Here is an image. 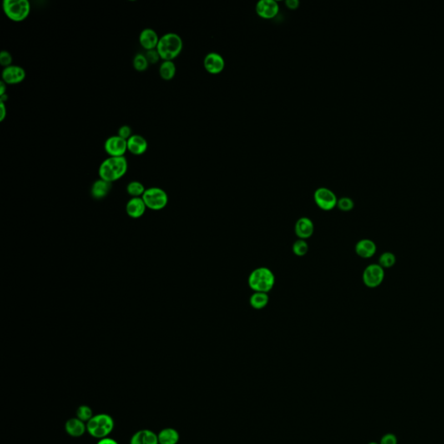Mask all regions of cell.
<instances>
[{
    "label": "cell",
    "instance_id": "1",
    "mask_svg": "<svg viewBox=\"0 0 444 444\" xmlns=\"http://www.w3.org/2000/svg\"><path fill=\"white\" fill-rule=\"evenodd\" d=\"M128 168V161L125 157H108L99 166L100 179L108 183H114L125 175Z\"/></svg>",
    "mask_w": 444,
    "mask_h": 444
},
{
    "label": "cell",
    "instance_id": "2",
    "mask_svg": "<svg viewBox=\"0 0 444 444\" xmlns=\"http://www.w3.org/2000/svg\"><path fill=\"white\" fill-rule=\"evenodd\" d=\"M183 41L180 35L174 32H168L160 37L157 50L161 59L163 61H173L182 52Z\"/></svg>",
    "mask_w": 444,
    "mask_h": 444
},
{
    "label": "cell",
    "instance_id": "3",
    "mask_svg": "<svg viewBox=\"0 0 444 444\" xmlns=\"http://www.w3.org/2000/svg\"><path fill=\"white\" fill-rule=\"evenodd\" d=\"M275 285L274 273L268 268L254 269L248 277V285L254 293L268 294Z\"/></svg>",
    "mask_w": 444,
    "mask_h": 444
},
{
    "label": "cell",
    "instance_id": "4",
    "mask_svg": "<svg viewBox=\"0 0 444 444\" xmlns=\"http://www.w3.org/2000/svg\"><path fill=\"white\" fill-rule=\"evenodd\" d=\"M114 426V420L107 414L93 416L86 425L88 434L100 440L106 438L112 432Z\"/></svg>",
    "mask_w": 444,
    "mask_h": 444
},
{
    "label": "cell",
    "instance_id": "5",
    "mask_svg": "<svg viewBox=\"0 0 444 444\" xmlns=\"http://www.w3.org/2000/svg\"><path fill=\"white\" fill-rule=\"evenodd\" d=\"M3 10L6 17L14 22H22L31 12V4L28 0H5Z\"/></svg>",
    "mask_w": 444,
    "mask_h": 444
},
{
    "label": "cell",
    "instance_id": "6",
    "mask_svg": "<svg viewBox=\"0 0 444 444\" xmlns=\"http://www.w3.org/2000/svg\"><path fill=\"white\" fill-rule=\"evenodd\" d=\"M142 198L146 207L152 210H162L168 205V194L163 189L157 187L147 188Z\"/></svg>",
    "mask_w": 444,
    "mask_h": 444
},
{
    "label": "cell",
    "instance_id": "7",
    "mask_svg": "<svg viewBox=\"0 0 444 444\" xmlns=\"http://www.w3.org/2000/svg\"><path fill=\"white\" fill-rule=\"evenodd\" d=\"M385 271L379 264L367 265L363 273V282L367 287L376 288L384 282Z\"/></svg>",
    "mask_w": 444,
    "mask_h": 444
},
{
    "label": "cell",
    "instance_id": "8",
    "mask_svg": "<svg viewBox=\"0 0 444 444\" xmlns=\"http://www.w3.org/2000/svg\"><path fill=\"white\" fill-rule=\"evenodd\" d=\"M314 202L320 209L330 211L337 207L338 198L334 192L327 188H319L314 192Z\"/></svg>",
    "mask_w": 444,
    "mask_h": 444
},
{
    "label": "cell",
    "instance_id": "9",
    "mask_svg": "<svg viewBox=\"0 0 444 444\" xmlns=\"http://www.w3.org/2000/svg\"><path fill=\"white\" fill-rule=\"evenodd\" d=\"M104 149L106 153L112 157H124L128 151L127 141L118 136H112L107 138L104 143Z\"/></svg>",
    "mask_w": 444,
    "mask_h": 444
},
{
    "label": "cell",
    "instance_id": "10",
    "mask_svg": "<svg viewBox=\"0 0 444 444\" xmlns=\"http://www.w3.org/2000/svg\"><path fill=\"white\" fill-rule=\"evenodd\" d=\"M26 77V71L23 67L12 65L4 68L2 72V81L7 85H13L22 83Z\"/></svg>",
    "mask_w": 444,
    "mask_h": 444
},
{
    "label": "cell",
    "instance_id": "11",
    "mask_svg": "<svg viewBox=\"0 0 444 444\" xmlns=\"http://www.w3.org/2000/svg\"><path fill=\"white\" fill-rule=\"evenodd\" d=\"M204 67L211 74H219L225 68V60L217 52H209L204 58Z\"/></svg>",
    "mask_w": 444,
    "mask_h": 444
},
{
    "label": "cell",
    "instance_id": "12",
    "mask_svg": "<svg viewBox=\"0 0 444 444\" xmlns=\"http://www.w3.org/2000/svg\"><path fill=\"white\" fill-rule=\"evenodd\" d=\"M279 4L275 0H259L256 5L257 14L263 18H273L279 12Z\"/></svg>",
    "mask_w": 444,
    "mask_h": 444
},
{
    "label": "cell",
    "instance_id": "13",
    "mask_svg": "<svg viewBox=\"0 0 444 444\" xmlns=\"http://www.w3.org/2000/svg\"><path fill=\"white\" fill-rule=\"evenodd\" d=\"M294 230L299 239H309L314 233V222L308 217H301L297 220Z\"/></svg>",
    "mask_w": 444,
    "mask_h": 444
},
{
    "label": "cell",
    "instance_id": "14",
    "mask_svg": "<svg viewBox=\"0 0 444 444\" xmlns=\"http://www.w3.org/2000/svg\"><path fill=\"white\" fill-rule=\"evenodd\" d=\"M159 39L157 32L151 28L143 29L139 35L140 45L146 50V52L157 49Z\"/></svg>",
    "mask_w": 444,
    "mask_h": 444
},
{
    "label": "cell",
    "instance_id": "15",
    "mask_svg": "<svg viewBox=\"0 0 444 444\" xmlns=\"http://www.w3.org/2000/svg\"><path fill=\"white\" fill-rule=\"evenodd\" d=\"M128 151L135 156H142L146 153L148 144L147 140L141 135H133L127 140Z\"/></svg>",
    "mask_w": 444,
    "mask_h": 444
},
{
    "label": "cell",
    "instance_id": "16",
    "mask_svg": "<svg viewBox=\"0 0 444 444\" xmlns=\"http://www.w3.org/2000/svg\"><path fill=\"white\" fill-rule=\"evenodd\" d=\"M357 255L363 259H370L376 253V245L370 239H360L355 246Z\"/></svg>",
    "mask_w": 444,
    "mask_h": 444
},
{
    "label": "cell",
    "instance_id": "17",
    "mask_svg": "<svg viewBox=\"0 0 444 444\" xmlns=\"http://www.w3.org/2000/svg\"><path fill=\"white\" fill-rule=\"evenodd\" d=\"M145 203L143 202V198H132L128 201L126 205V212L128 216L133 219H138L143 216L146 211Z\"/></svg>",
    "mask_w": 444,
    "mask_h": 444
},
{
    "label": "cell",
    "instance_id": "18",
    "mask_svg": "<svg viewBox=\"0 0 444 444\" xmlns=\"http://www.w3.org/2000/svg\"><path fill=\"white\" fill-rule=\"evenodd\" d=\"M130 444H159L158 436L153 431L148 430H142L137 431L132 436Z\"/></svg>",
    "mask_w": 444,
    "mask_h": 444
},
{
    "label": "cell",
    "instance_id": "19",
    "mask_svg": "<svg viewBox=\"0 0 444 444\" xmlns=\"http://www.w3.org/2000/svg\"><path fill=\"white\" fill-rule=\"evenodd\" d=\"M65 430L70 436L73 437H80L85 433L87 427L83 424V421H81L77 417V418L70 419L66 421Z\"/></svg>",
    "mask_w": 444,
    "mask_h": 444
},
{
    "label": "cell",
    "instance_id": "20",
    "mask_svg": "<svg viewBox=\"0 0 444 444\" xmlns=\"http://www.w3.org/2000/svg\"><path fill=\"white\" fill-rule=\"evenodd\" d=\"M111 188L112 185L110 183H108L103 179L97 180L92 185L91 193L95 199H103L108 195Z\"/></svg>",
    "mask_w": 444,
    "mask_h": 444
},
{
    "label": "cell",
    "instance_id": "21",
    "mask_svg": "<svg viewBox=\"0 0 444 444\" xmlns=\"http://www.w3.org/2000/svg\"><path fill=\"white\" fill-rule=\"evenodd\" d=\"M179 438V433L172 428L164 429L158 434L159 444H176Z\"/></svg>",
    "mask_w": 444,
    "mask_h": 444
},
{
    "label": "cell",
    "instance_id": "22",
    "mask_svg": "<svg viewBox=\"0 0 444 444\" xmlns=\"http://www.w3.org/2000/svg\"><path fill=\"white\" fill-rule=\"evenodd\" d=\"M176 73V66L173 61H163L160 64L159 74L160 77L163 80L169 81L174 78Z\"/></svg>",
    "mask_w": 444,
    "mask_h": 444
},
{
    "label": "cell",
    "instance_id": "23",
    "mask_svg": "<svg viewBox=\"0 0 444 444\" xmlns=\"http://www.w3.org/2000/svg\"><path fill=\"white\" fill-rule=\"evenodd\" d=\"M269 302V296L265 293H254L252 294L249 299L250 305L254 309L261 310L268 305Z\"/></svg>",
    "mask_w": 444,
    "mask_h": 444
},
{
    "label": "cell",
    "instance_id": "24",
    "mask_svg": "<svg viewBox=\"0 0 444 444\" xmlns=\"http://www.w3.org/2000/svg\"><path fill=\"white\" fill-rule=\"evenodd\" d=\"M145 191L146 189L144 186L143 185V183L137 182V181H133V182L128 183V186H127V192L133 198L143 197Z\"/></svg>",
    "mask_w": 444,
    "mask_h": 444
},
{
    "label": "cell",
    "instance_id": "25",
    "mask_svg": "<svg viewBox=\"0 0 444 444\" xmlns=\"http://www.w3.org/2000/svg\"><path fill=\"white\" fill-rule=\"evenodd\" d=\"M396 262V257L391 252H385L380 255L379 259V264L384 269L391 268L395 265Z\"/></svg>",
    "mask_w": 444,
    "mask_h": 444
},
{
    "label": "cell",
    "instance_id": "26",
    "mask_svg": "<svg viewBox=\"0 0 444 444\" xmlns=\"http://www.w3.org/2000/svg\"><path fill=\"white\" fill-rule=\"evenodd\" d=\"M148 65H149V63L146 58L145 54L138 53L135 56L134 59H133V67L137 72H145L148 68Z\"/></svg>",
    "mask_w": 444,
    "mask_h": 444
},
{
    "label": "cell",
    "instance_id": "27",
    "mask_svg": "<svg viewBox=\"0 0 444 444\" xmlns=\"http://www.w3.org/2000/svg\"><path fill=\"white\" fill-rule=\"evenodd\" d=\"M309 251V246L305 239H299L293 245V252L296 256H305Z\"/></svg>",
    "mask_w": 444,
    "mask_h": 444
},
{
    "label": "cell",
    "instance_id": "28",
    "mask_svg": "<svg viewBox=\"0 0 444 444\" xmlns=\"http://www.w3.org/2000/svg\"><path fill=\"white\" fill-rule=\"evenodd\" d=\"M77 418L80 419L83 423L84 421L88 423L94 416L91 408L87 405H81L77 410Z\"/></svg>",
    "mask_w": 444,
    "mask_h": 444
},
{
    "label": "cell",
    "instance_id": "29",
    "mask_svg": "<svg viewBox=\"0 0 444 444\" xmlns=\"http://www.w3.org/2000/svg\"><path fill=\"white\" fill-rule=\"evenodd\" d=\"M337 207L342 212H350L354 208V202L349 197H342L338 199Z\"/></svg>",
    "mask_w": 444,
    "mask_h": 444
},
{
    "label": "cell",
    "instance_id": "30",
    "mask_svg": "<svg viewBox=\"0 0 444 444\" xmlns=\"http://www.w3.org/2000/svg\"><path fill=\"white\" fill-rule=\"evenodd\" d=\"M0 64L4 68L12 65V56L11 53L6 51H2L0 53Z\"/></svg>",
    "mask_w": 444,
    "mask_h": 444
},
{
    "label": "cell",
    "instance_id": "31",
    "mask_svg": "<svg viewBox=\"0 0 444 444\" xmlns=\"http://www.w3.org/2000/svg\"><path fill=\"white\" fill-rule=\"evenodd\" d=\"M145 57L146 58H147V60H148L149 64H150V63L156 64V63H158L159 60L161 59V57H160L159 53L157 52V49L150 50V51H147L145 53Z\"/></svg>",
    "mask_w": 444,
    "mask_h": 444
},
{
    "label": "cell",
    "instance_id": "32",
    "mask_svg": "<svg viewBox=\"0 0 444 444\" xmlns=\"http://www.w3.org/2000/svg\"><path fill=\"white\" fill-rule=\"evenodd\" d=\"M117 136L127 141L128 138H130L133 136L132 135V128L128 125L121 126L117 131Z\"/></svg>",
    "mask_w": 444,
    "mask_h": 444
},
{
    "label": "cell",
    "instance_id": "33",
    "mask_svg": "<svg viewBox=\"0 0 444 444\" xmlns=\"http://www.w3.org/2000/svg\"><path fill=\"white\" fill-rule=\"evenodd\" d=\"M397 437L392 433H387L382 436L379 444H397Z\"/></svg>",
    "mask_w": 444,
    "mask_h": 444
},
{
    "label": "cell",
    "instance_id": "34",
    "mask_svg": "<svg viewBox=\"0 0 444 444\" xmlns=\"http://www.w3.org/2000/svg\"><path fill=\"white\" fill-rule=\"evenodd\" d=\"M6 116H7V108H6V103L0 102V122H4Z\"/></svg>",
    "mask_w": 444,
    "mask_h": 444
},
{
    "label": "cell",
    "instance_id": "35",
    "mask_svg": "<svg viewBox=\"0 0 444 444\" xmlns=\"http://www.w3.org/2000/svg\"><path fill=\"white\" fill-rule=\"evenodd\" d=\"M285 6L289 9L294 10L299 7V0H285Z\"/></svg>",
    "mask_w": 444,
    "mask_h": 444
},
{
    "label": "cell",
    "instance_id": "36",
    "mask_svg": "<svg viewBox=\"0 0 444 444\" xmlns=\"http://www.w3.org/2000/svg\"><path fill=\"white\" fill-rule=\"evenodd\" d=\"M97 444H118V442H117V441H115L114 439L106 437V438L101 439V440H99V441L97 442Z\"/></svg>",
    "mask_w": 444,
    "mask_h": 444
},
{
    "label": "cell",
    "instance_id": "37",
    "mask_svg": "<svg viewBox=\"0 0 444 444\" xmlns=\"http://www.w3.org/2000/svg\"><path fill=\"white\" fill-rule=\"evenodd\" d=\"M6 86L7 84L1 80V82H0V96L6 94Z\"/></svg>",
    "mask_w": 444,
    "mask_h": 444
},
{
    "label": "cell",
    "instance_id": "38",
    "mask_svg": "<svg viewBox=\"0 0 444 444\" xmlns=\"http://www.w3.org/2000/svg\"><path fill=\"white\" fill-rule=\"evenodd\" d=\"M7 100H8V95H7V93H6V94L3 95V96H0V102H2V103H6Z\"/></svg>",
    "mask_w": 444,
    "mask_h": 444
},
{
    "label": "cell",
    "instance_id": "39",
    "mask_svg": "<svg viewBox=\"0 0 444 444\" xmlns=\"http://www.w3.org/2000/svg\"><path fill=\"white\" fill-rule=\"evenodd\" d=\"M368 444H379V442H376V441H371V442H370V443H368Z\"/></svg>",
    "mask_w": 444,
    "mask_h": 444
}]
</instances>
